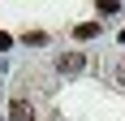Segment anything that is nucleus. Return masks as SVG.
<instances>
[{"instance_id":"f257e3e1","label":"nucleus","mask_w":125,"mask_h":121,"mask_svg":"<svg viewBox=\"0 0 125 121\" xmlns=\"http://www.w3.org/2000/svg\"><path fill=\"white\" fill-rule=\"evenodd\" d=\"M86 69V56L82 52H61L56 56V73H82Z\"/></svg>"},{"instance_id":"f03ea898","label":"nucleus","mask_w":125,"mask_h":121,"mask_svg":"<svg viewBox=\"0 0 125 121\" xmlns=\"http://www.w3.org/2000/svg\"><path fill=\"white\" fill-rule=\"evenodd\" d=\"M9 117H13V121H35V112H30V104H26V99H13Z\"/></svg>"},{"instance_id":"7ed1b4c3","label":"nucleus","mask_w":125,"mask_h":121,"mask_svg":"<svg viewBox=\"0 0 125 121\" xmlns=\"http://www.w3.org/2000/svg\"><path fill=\"white\" fill-rule=\"evenodd\" d=\"M99 35V22H82V26H73V39H82V43H86V39H95Z\"/></svg>"},{"instance_id":"20e7f679","label":"nucleus","mask_w":125,"mask_h":121,"mask_svg":"<svg viewBox=\"0 0 125 121\" xmlns=\"http://www.w3.org/2000/svg\"><path fill=\"white\" fill-rule=\"evenodd\" d=\"M99 13H104V17H112V13H121V4H116V0H104V4H99Z\"/></svg>"},{"instance_id":"39448f33","label":"nucleus","mask_w":125,"mask_h":121,"mask_svg":"<svg viewBox=\"0 0 125 121\" xmlns=\"http://www.w3.org/2000/svg\"><path fill=\"white\" fill-rule=\"evenodd\" d=\"M9 43H13V39H9V35H4V30H0V52H4V48H9Z\"/></svg>"},{"instance_id":"423d86ee","label":"nucleus","mask_w":125,"mask_h":121,"mask_svg":"<svg viewBox=\"0 0 125 121\" xmlns=\"http://www.w3.org/2000/svg\"><path fill=\"white\" fill-rule=\"evenodd\" d=\"M116 78H121V82H125V65H116Z\"/></svg>"}]
</instances>
